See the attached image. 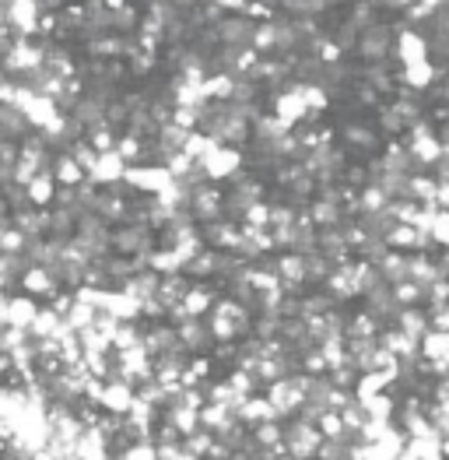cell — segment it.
<instances>
[{
  "label": "cell",
  "instance_id": "cell-20",
  "mask_svg": "<svg viewBox=\"0 0 449 460\" xmlns=\"http://www.w3.org/2000/svg\"><path fill=\"white\" fill-rule=\"evenodd\" d=\"M214 334H218V338H232V323H228L225 316H218V320H214Z\"/></svg>",
  "mask_w": 449,
  "mask_h": 460
},
{
  "label": "cell",
  "instance_id": "cell-11",
  "mask_svg": "<svg viewBox=\"0 0 449 460\" xmlns=\"http://www.w3.org/2000/svg\"><path fill=\"white\" fill-rule=\"evenodd\" d=\"M49 193H53V180H49V176H39V180L28 183V197H32L35 204H46Z\"/></svg>",
  "mask_w": 449,
  "mask_h": 460
},
{
  "label": "cell",
  "instance_id": "cell-9",
  "mask_svg": "<svg viewBox=\"0 0 449 460\" xmlns=\"http://www.w3.org/2000/svg\"><path fill=\"white\" fill-rule=\"evenodd\" d=\"M193 207H197L200 218H214V214H218V197H214V190H197Z\"/></svg>",
  "mask_w": 449,
  "mask_h": 460
},
{
  "label": "cell",
  "instance_id": "cell-3",
  "mask_svg": "<svg viewBox=\"0 0 449 460\" xmlns=\"http://www.w3.org/2000/svg\"><path fill=\"white\" fill-rule=\"evenodd\" d=\"M81 180H85V166H81L78 159H71V155H60V159H57V183L78 186Z\"/></svg>",
  "mask_w": 449,
  "mask_h": 460
},
{
  "label": "cell",
  "instance_id": "cell-13",
  "mask_svg": "<svg viewBox=\"0 0 449 460\" xmlns=\"http://www.w3.org/2000/svg\"><path fill=\"white\" fill-rule=\"evenodd\" d=\"M134 25H137V11H134V7H119V11H112V28L127 32V28H134Z\"/></svg>",
  "mask_w": 449,
  "mask_h": 460
},
{
  "label": "cell",
  "instance_id": "cell-14",
  "mask_svg": "<svg viewBox=\"0 0 449 460\" xmlns=\"http://www.w3.org/2000/svg\"><path fill=\"white\" fill-rule=\"evenodd\" d=\"M180 338L186 341V345H207V330H204V327H197V323H182Z\"/></svg>",
  "mask_w": 449,
  "mask_h": 460
},
{
  "label": "cell",
  "instance_id": "cell-7",
  "mask_svg": "<svg viewBox=\"0 0 449 460\" xmlns=\"http://www.w3.org/2000/svg\"><path fill=\"white\" fill-rule=\"evenodd\" d=\"M141 243H144V232H141V229H123V232L112 236V246H116L119 253H137Z\"/></svg>",
  "mask_w": 449,
  "mask_h": 460
},
{
  "label": "cell",
  "instance_id": "cell-10",
  "mask_svg": "<svg viewBox=\"0 0 449 460\" xmlns=\"http://www.w3.org/2000/svg\"><path fill=\"white\" fill-rule=\"evenodd\" d=\"M21 281H25V288H32V292H49V288H53V281H49V271H46V268H28Z\"/></svg>",
  "mask_w": 449,
  "mask_h": 460
},
{
  "label": "cell",
  "instance_id": "cell-16",
  "mask_svg": "<svg viewBox=\"0 0 449 460\" xmlns=\"http://www.w3.org/2000/svg\"><path fill=\"white\" fill-rule=\"evenodd\" d=\"M207 309V292L197 288V292H186V313H204Z\"/></svg>",
  "mask_w": 449,
  "mask_h": 460
},
{
  "label": "cell",
  "instance_id": "cell-22",
  "mask_svg": "<svg viewBox=\"0 0 449 460\" xmlns=\"http://www.w3.org/2000/svg\"><path fill=\"white\" fill-rule=\"evenodd\" d=\"M218 7H243V0H214Z\"/></svg>",
  "mask_w": 449,
  "mask_h": 460
},
{
  "label": "cell",
  "instance_id": "cell-8",
  "mask_svg": "<svg viewBox=\"0 0 449 460\" xmlns=\"http://www.w3.org/2000/svg\"><path fill=\"white\" fill-rule=\"evenodd\" d=\"M32 320H35V306H32V302L18 299V302L7 306V323H11V327H25V323H32Z\"/></svg>",
  "mask_w": 449,
  "mask_h": 460
},
{
  "label": "cell",
  "instance_id": "cell-1",
  "mask_svg": "<svg viewBox=\"0 0 449 460\" xmlns=\"http://www.w3.org/2000/svg\"><path fill=\"white\" fill-rule=\"evenodd\" d=\"M253 21L250 18H225L221 25H218V39L221 42H228V46H246V42H253Z\"/></svg>",
  "mask_w": 449,
  "mask_h": 460
},
{
  "label": "cell",
  "instance_id": "cell-5",
  "mask_svg": "<svg viewBox=\"0 0 449 460\" xmlns=\"http://www.w3.org/2000/svg\"><path fill=\"white\" fill-rule=\"evenodd\" d=\"M7 64H11V67L21 64L25 71H35V67H42V50H39V46H28V42H18Z\"/></svg>",
  "mask_w": 449,
  "mask_h": 460
},
{
  "label": "cell",
  "instance_id": "cell-18",
  "mask_svg": "<svg viewBox=\"0 0 449 460\" xmlns=\"http://www.w3.org/2000/svg\"><path fill=\"white\" fill-rule=\"evenodd\" d=\"M21 246H25V232H4L0 236V250L4 253H18Z\"/></svg>",
  "mask_w": 449,
  "mask_h": 460
},
{
  "label": "cell",
  "instance_id": "cell-6",
  "mask_svg": "<svg viewBox=\"0 0 449 460\" xmlns=\"http://www.w3.org/2000/svg\"><path fill=\"white\" fill-rule=\"evenodd\" d=\"M88 50L95 57H116V53H127L130 46H127L123 35H98V39H91Z\"/></svg>",
  "mask_w": 449,
  "mask_h": 460
},
{
  "label": "cell",
  "instance_id": "cell-2",
  "mask_svg": "<svg viewBox=\"0 0 449 460\" xmlns=\"http://www.w3.org/2000/svg\"><path fill=\"white\" fill-rule=\"evenodd\" d=\"M35 14H39L35 0H11V4H7V18H11L21 32H32V28H35Z\"/></svg>",
  "mask_w": 449,
  "mask_h": 460
},
{
  "label": "cell",
  "instance_id": "cell-19",
  "mask_svg": "<svg viewBox=\"0 0 449 460\" xmlns=\"http://www.w3.org/2000/svg\"><path fill=\"white\" fill-rule=\"evenodd\" d=\"M116 151H119L127 162H130V159H137V155H141V141H137V134H130L127 141H119V148H116Z\"/></svg>",
  "mask_w": 449,
  "mask_h": 460
},
{
  "label": "cell",
  "instance_id": "cell-15",
  "mask_svg": "<svg viewBox=\"0 0 449 460\" xmlns=\"http://www.w3.org/2000/svg\"><path fill=\"white\" fill-rule=\"evenodd\" d=\"M95 134H91V144L98 148V151H112V134L105 130V123H98V127H91Z\"/></svg>",
  "mask_w": 449,
  "mask_h": 460
},
{
  "label": "cell",
  "instance_id": "cell-21",
  "mask_svg": "<svg viewBox=\"0 0 449 460\" xmlns=\"http://www.w3.org/2000/svg\"><path fill=\"white\" fill-rule=\"evenodd\" d=\"M109 11H119V7H127V0H102Z\"/></svg>",
  "mask_w": 449,
  "mask_h": 460
},
{
  "label": "cell",
  "instance_id": "cell-23",
  "mask_svg": "<svg viewBox=\"0 0 449 460\" xmlns=\"http://www.w3.org/2000/svg\"><path fill=\"white\" fill-rule=\"evenodd\" d=\"M4 366H7V359H4V355H0V369H4Z\"/></svg>",
  "mask_w": 449,
  "mask_h": 460
},
{
  "label": "cell",
  "instance_id": "cell-4",
  "mask_svg": "<svg viewBox=\"0 0 449 460\" xmlns=\"http://www.w3.org/2000/svg\"><path fill=\"white\" fill-rule=\"evenodd\" d=\"M25 113L18 109V105H0V134L4 137H18V134H25Z\"/></svg>",
  "mask_w": 449,
  "mask_h": 460
},
{
  "label": "cell",
  "instance_id": "cell-12",
  "mask_svg": "<svg viewBox=\"0 0 449 460\" xmlns=\"http://www.w3.org/2000/svg\"><path fill=\"white\" fill-rule=\"evenodd\" d=\"M253 46L257 50H274L277 46V25H264L253 32Z\"/></svg>",
  "mask_w": 449,
  "mask_h": 460
},
{
  "label": "cell",
  "instance_id": "cell-17",
  "mask_svg": "<svg viewBox=\"0 0 449 460\" xmlns=\"http://www.w3.org/2000/svg\"><path fill=\"white\" fill-rule=\"evenodd\" d=\"M105 404H116V408H127V404H130V393H127V386H123V383H116V386H109V390H105Z\"/></svg>",
  "mask_w": 449,
  "mask_h": 460
}]
</instances>
